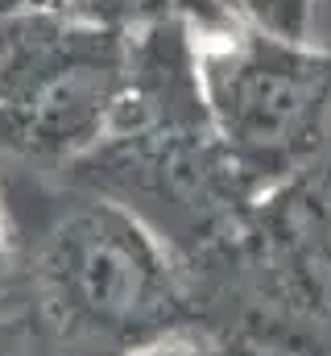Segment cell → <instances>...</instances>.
Returning <instances> with one entry per match:
<instances>
[{
  "label": "cell",
  "instance_id": "6da1fadb",
  "mask_svg": "<svg viewBox=\"0 0 331 356\" xmlns=\"http://www.w3.org/2000/svg\"><path fill=\"white\" fill-rule=\"evenodd\" d=\"M79 178L145 220L174 253H236L252 245L257 199L245 191L207 116L195 71V25L133 33L124 108Z\"/></svg>",
  "mask_w": 331,
  "mask_h": 356
},
{
  "label": "cell",
  "instance_id": "7a4b0ae2",
  "mask_svg": "<svg viewBox=\"0 0 331 356\" xmlns=\"http://www.w3.org/2000/svg\"><path fill=\"white\" fill-rule=\"evenodd\" d=\"M29 277L50 327L95 356H145L199 323L178 253L95 191L42 224Z\"/></svg>",
  "mask_w": 331,
  "mask_h": 356
},
{
  "label": "cell",
  "instance_id": "3957f363",
  "mask_svg": "<svg viewBox=\"0 0 331 356\" xmlns=\"http://www.w3.org/2000/svg\"><path fill=\"white\" fill-rule=\"evenodd\" d=\"M207 116L257 207L331 154V46L252 21L195 29Z\"/></svg>",
  "mask_w": 331,
  "mask_h": 356
},
{
  "label": "cell",
  "instance_id": "277c9868",
  "mask_svg": "<svg viewBox=\"0 0 331 356\" xmlns=\"http://www.w3.org/2000/svg\"><path fill=\"white\" fill-rule=\"evenodd\" d=\"M133 83V33L13 4L0 13V137L79 166L112 133Z\"/></svg>",
  "mask_w": 331,
  "mask_h": 356
},
{
  "label": "cell",
  "instance_id": "5b68a950",
  "mask_svg": "<svg viewBox=\"0 0 331 356\" xmlns=\"http://www.w3.org/2000/svg\"><path fill=\"white\" fill-rule=\"evenodd\" d=\"M252 249L298 311L331 323V154L257 207Z\"/></svg>",
  "mask_w": 331,
  "mask_h": 356
},
{
  "label": "cell",
  "instance_id": "8992f818",
  "mask_svg": "<svg viewBox=\"0 0 331 356\" xmlns=\"http://www.w3.org/2000/svg\"><path fill=\"white\" fill-rule=\"evenodd\" d=\"M17 4L50 8L87 25L116 29V33H141L166 21H186L199 33H211V29H228L245 21L241 0H17Z\"/></svg>",
  "mask_w": 331,
  "mask_h": 356
},
{
  "label": "cell",
  "instance_id": "52a82bcc",
  "mask_svg": "<svg viewBox=\"0 0 331 356\" xmlns=\"http://www.w3.org/2000/svg\"><path fill=\"white\" fill-rule=\"evenodd\" d=\"M241 13L252 25L298 42H311L315 29V0H241Z\"/></svg>",
  "mask_w": 331,
  "mask_h": 356
},
{
  "label": "cell",
  "instance_id": "ba28073f",
  "mask_svg": "<svg viewBox=\"0 0 331 356\" xmlns=\"http://www.w3.org/2000/svg\"><path fill=\"white\" fill-rule=\"evenodd\" d=\"M145 356H257L248 344H232V340H211V344H191V340H182V344H166V348H154V353Z\"/></svg>",
  "mask_w": 331,
  "mask_h": 356
},
{
  "label": "cell",
  "instance_id": "9c48e42d",
  "mask_svg": "<svg viewBox=\"0 0 331 356\" xmlns=\"http://www.w3.org/2000/svg\"><path fill=\"white\" fill-rule=\"evenodd\" d=\"M13 282V249H8V228H4V211H0V294Z\"/></svg>",
  "mask_w": 331,
  "mask_h": 356
},
{
  "label": "cell",
  "instance_id": "30bf717a",
  "mask_svg": "<svg viewBox=\"0 0 331 356\" xmlns=\"http://www.w3.org/2000/svg\"><path fill=\"white\" fill-rule=\"evenodd\" d=\"M13 4H17V0H0V13H4V8H13Z\"/></svg>",
  "mask_w": 331,
  "mask_h": 356
},
{
  "label": "cell",
  "instance_id": "8fae6325",
  "mask_svg": "<svg viewBox=\"0 0 331 356\" xmlns=\"http://www.w3.org/2000/svg\"><path fill=\"white\" fill-rule=\"evenodd\" d=\"M315 4H319V0H315Z\"/></svg>",
  "mask_w": 331,
  "mask_h": 356
}]
</instances>
